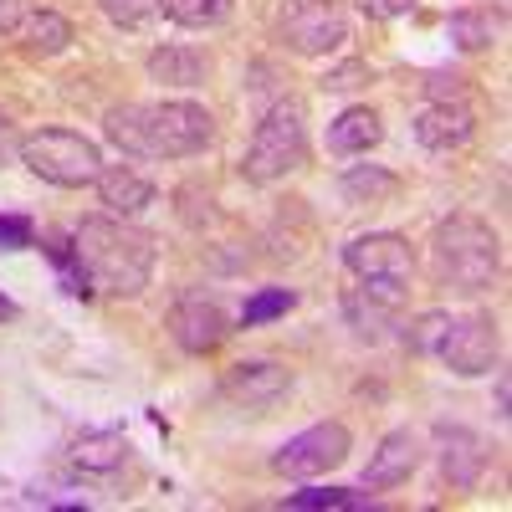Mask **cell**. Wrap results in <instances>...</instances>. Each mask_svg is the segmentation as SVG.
Listing matches in <instances>:
<instances>
[{
  "mask_svg": "<svg viewBox=\"0 0 512 512\" xmlns=\"http://www.w3.org/2000/svg\"><path fill=\"white\" fill-rule=\"evenodd\" d=\"M16 154H21V134H16V123L0 113V169H6Z\"/></svg>",
  "mask_w": 512,
  "mask_h": 512,
  "instance_id": "33",
  "label": "cell"
},
{
  "mask_svg": "<svg viewBox=\"0 0 512 512\" xmlns=\"http://www.w3.org/2000/svg\"><path fill=\"white\" fill-rule=\"evenodd\" d=\"M497 16L482 11V6H466L446 21V36H451V47L466 52V57H477V52H492V41H497Z\"/></svg>",
  "mask_w": 512,
  "mask_h": 512,
  "instance_id": "19",
  "label": "cell"
},
{
  "mask_svg": "<svg viewBox=\"0 0 512 512\" xmlns=\"http://www.w3.org/2000/svg\"><path fill=\"white\" fill-rule=\"evenodd\" d=\"M431 436H436V466H441V477H446L456 492L482 487V477H487V441L472 431V425L441 420Z\"/></svg>",
  "mask_w": 512,
  "mask_h": 512,
  "instance_id": "11",
  "label": "cell"
},
{
  "mask_svg": "<svg viewBox=\"0 0 512 512\" xmlns=\"http://www.w3.org/2000/svg\"><path fill=\"white\" fill-rule=\"evenodd\" d=\"M16 313H21V308H16V303H11V297H6V292H0V323H11V318H16Z\"/></svg>",
  "mask_w": 512,
  "mask_h": 512,
  "instance_id": "36",
  "label": "cell"
},
{
  "mask_svg": "<svg viewBox=\"0 0 512 512\" xmlns=\"http://www.w3.org/2000/svg\"><path fill=\"white\" fill-rule=\"evenodd\" d=\"M354 6L369 16V21H400L415 11V0H354Z\"/></svg>",
  "mask_w": 512,
  "mask_h": 512,
  "instance_id": "32",
  "label": "cell"
},
{
  "mask_svg": "<svg viewBox=\"0 0 512 512\" xmlns=\"http://www.w3.org/2000/svg\"><path fill=\"white\" fill-rule=\"evenodd\" d=\"M72 466L77 472H88V477H113L123 472V461H128V441L118 431H82L72 436Z\"/></svg>",
  "mask_w": 512,
  "mask_h": 512,
  "instance_id": "17",
  "label": "cell"
},
{
  "mask_svg": "<svg viewBox=\"0 0 512 512\" xmlns=\"http://www.w3.org/2000/svg\"><path fill=\"white\" fill-rule=\"evenodd\" d=\"M446 323H451V313H420V318L405 328V344H410V354H431V359H436V344H441Z\"/></svg>",
  "mask_w": 512,
  "mask_h": 512,
  "instance_id": "28",
  "label": "cell"
},
{
  "mask_svg": "<svg viewBox=\"0 0 512 512\" xmlns=\"http://www.w3.org/2000/svg\"><path fill=\"white\" fill-rule=\"evenodd\" d=\"M169 338H175L185 354L205 359V354H216L231 338V313L221 308V297L190 287V292L175 297V308H169Z\"/></svg>",
  "mask_w": 512,
  "mask_h": 512,
  "instance_id": "10",
  "label": "cell"
},
{
  "mask_svg": "<svg viewBox=\"0 0 512 512\" xmlns=\"http://www.w3.org/2000/svg\"><path fill=\"white\" fill-rule=\"evenodd\" d=\"M395 313H400V308L379 303V297H369L364 287L344 297V318H349V328H354L359 338H369V344H379V338L395 328Z\"/></svg>",
  "mask_w": 512,
  "mask_h": 512,
  "instance_id": "20",
  "label": "cell"
},
{
  "mask_svg": "<svg viewBox=\"0 0 512 512\" xmlns=\"http://www.w3.org/2000/svg\"><path fill=\"white\" fill-rule=\"evenodd\" d=\"M21 26V0H0V31H16Z\"/></svg>",
  "mask_w": 512,
  "mask_h": 512,
  "instance_id": "34",
  "label": "cell"
},
{
  "mask_svg": "<svg viewBox=\"0 0 512 512\" xmlns=\"http://www.w3.org/2000/svg\"><path fill=\"white\" fill-rule=\"evenodd\" d=\"M47 256H52V267H57V282H62V292H72V297H88V292H93L88 272H82L77 251H72V236H67V241H47Z\"/></svg>",
  "mask_w": 512,
  "mask_h": 512,
  "instance_id": "26",
  "label": "cell"
},
{
  "mask_svg": "<svg viewBox=\"0 0 512 512\" xmlns=\"http://www.w3.org/2000/svg\"><path fill=\"white\" fill-rule=\"evenodd\" d=\"M344 195H349V200H369V205H379V200H395V195H400V180L390 175V169H379V164H369V169H349V175H344Z\"/></svg>",
  "mask_w": 512,
  "mask_h": 512,
  "instance_id": "23",
  "label": "cell"
},
{
  "mask_svg": "<svg viewBox=\"0 0 512 512\" xmlns=\"http://www.w3.org/2000/svg\"><path fill=\"white\" fill-rule=\"evenodd\" d=\"M36 241L31 216H16V210H0V251H26Z\"/></svg>",
  "mask_w": 512,
  "mask_h": 512,
  "instance_id": "30",
  "label": "cell"
},
{
  "mask_svg": "<svg viewBox=\"0 0 512 512\" xmlns=\"http://www.w3.org/2000/svg\"><path fill=\"white\" fill-rule=\"evenodd\" d=\"M436 277L456 292H487L502 277V241L487 221L477 216H451L431 236Z\"/></svg>",
  "mask_w": 512,
  "mask_h": 512,
  "instance_id": "3",
  "label": "cell"
},
{
  "mask_svg": "<svg viewBox=\"0 0 512 512\" xmlns=\"http://www.w3.org/2000/svg\"><path fill=\"white\" fill-rule=\"evenodd\" d=\"M497 415L507 420V374H497Z\"/></svg>",
  "mask_w": 512,
  "mask_h": 512,
  "instance_id": "35",
  "label": "cell"
},
{
  "mask_svg": "<svg viewBox=\"0 0 512 512\" xmlns=\"http://www.w3.org/2000/svg\"><path fill=\"white\" fill-rule=\"evenodd\" d=\"M292 390V369L277 359H241L226 369V395L241 410H272L277 400H287Z\"/></svg>",
  "mask_w": 512,
  "mask_h": 512,
  "instance_id": "12",
  "label": "cell"
},
{
  "mask_svg": "<svg viewBox=\"0 0 512 512\" xmlns=\"http://www.w3.org/2000/svg\"><path fill=\"white\" fill-rule=\"evenodd\" d=\"M36 180H47L57 190H82L98 180L103 154L88 134H72V128H36L21 134V154H16Z\"/></svg>",
  "mask_w": 512,
  "mask_h": 512,
  "instance_id": "5",
  "label": "cell"
},
{
  "mask_svg": "<svg viewBox=\"0 0 512 512\" xmlns=\"http://www.w3.org/2000/svg\"><path fill=\"white\" fill-rule=\"evenodd\" d=\"M103 134L113 149L134 159H190L205 154L216 139L210 108L190 98H164V103H123L103 113Z\"/></svg>",
  "mask_w": 512,
  "mask_h": 512,
  "instance_id": "1",
  "label": "cell"
},
{
  "mask_svg": "<svg viewBox=\"0 0 512 512\" xmlns=\"http://www.w3.org/2000/svg\"><path fill=\"white\" fill-rule=\"evenodd\" d=\"M349 451H354L349 425L344 420H318V425H308L303 436H292V441L277 446L272 472L292 477V482H308V477H323V472H333V466H344Z\"/></svg>",
  "mask_w": 512,
  "mask_h": 512,
  "instance_id": "8",
  "label": "cell"
},
{
  "mask_svg": "<svg viewBox=\"0 0 512 512\" xmlns=\"http://www.w3.org/2000/svg\"><path fill=\"white\" fill-rule=\"evenodd\" d=\"M344 267L364 282L369 297L390 308H405V292H410V277H415V251L400 231H364L344 246Z\"/></svg>",
  "mask_w": 512,
  "mask_h": 512,
  "instance_id": "6",
  "label": "cell"
},
{
  "mask_svg": "<svg viewBox=\"0 0 512 512\" xmlns=\"http://www.w3.org/2000/svg\"><path fill=\"white\" fill-rule=\"evenodd\" d=\"M425 98L431 103H466V77L461 72H446V67H436V72H425Z\"/></svg>",
  "mask_w": 512,
  "mask_h": 512,
  "instance_id": "29",
  "label": "cell"
},
{
  "mask_svg": "<svg viewBox=\"0 0 512 512\" xmlns=\"http://www.w3.org/2000/svg\"><path fill=\"white\" fill-rule=\"evenodd\" d=\"M159 11H164V0H103V16H108L113 26H123V31L149 26Z\"/></svg>",
  "mask_w": 512,
  "mask_h": 512,
  "instance_id": "27",
  "label": "cell"
},
{
  "mask_svg": "<svg viewBox=\"0 0 512 512\" xmlns=\"http://www.w3.org/2000/svg\"><path fill=\"white\" fill-rule=\"evenodd\" d=\"M231 11H236V0H164V16L190 31L221 26V21H231Z\"/></svg>",
  "mask_w": 512,
  "mask_h": 512,
  "instance_id": "22",
  "label": "cell"
},
{
  "mask_svg": "<svg viewBox=\"0 0 512 512\" xmlns=\"http://www.w3.org/2000/svg\"><path fill=\"white\" fill-rule=\"evenodd\" d=\"M497 354H502V338H497V323L487 313H461L446 323L441 344H436V359L461 374V379H477V374H492L497 369Z\"/></svg>",
  "mask_w": 512,
  "mask_h": 512,
  "instance_id": "9",
  "label": "cell"
},
{
  "mask_svg": "<svg viewBox=\"0 0 512 512\" xmlns=\"http://www.w3.org/2000/svg\"><path fill=\"white\" fill-rule=\"evenodd\" d=\"M303 164H308V118L297 103L282 98L262 113V123H256L246 159H241V175L251 185H277V180L297 175Z\"/></svg>",
  "mask_w": 512,
  "mask_h": 512,
  "instance_id": "4",
  "label": "cell"
},
{
  "mask_svg": "<svg viewBox=\"0 0 512 512\" xmlns=\"http://www.w3.org/2000/svg\"><path fill=\"white\" fill-rule=\"evenodd\" d=\"M93 185H98L103 210H108V216H118V221L139 216V210H149V205L159 200V190H154V185L139 175L134 164H103Z\"/></svg>",
  "mask_w": 512,
  "mask_h": 512,
  "instance_id": "15",
  "label": "cell"
},
{
  "mask_svg": "<svg viewBox=\"0 0 512 512\" xmlns=\"http://www.w3.org/2000/svg\"><path fill=\"white\" fill-rule=\"evenodd\" d=\"M379 139H384V123H379V113L369 103H354V108H344V113L328 123V149L338 159L369 154V149H379Z\"/></svg>",
  "mask_w": 512,
  "mask_h": 512,
  "instance_id": "16",
  "label": "cell"
},
{
  "mask_svg": "<svg viewBox=\"0 0 512 512\" xmlns=\"http://www.w3.org/2000/svg\"><path fill=\"white\" fill-rule=\"evenodd\" d=\"M297 308V292L292 287H262L256 297H246V308H241V328H262L272 318H287Z\"/></svg>",
  "mask_w": 512,
  "mask_h": 512,
  "instance_id": "24",
  "label": "cell"
},
{
  "mask_svg": "<svg viewBox=\"0 0 512 512\" xmlns=\"http://www.w3.org/2000/svg\"><path fill=\"white\" fill-rule=\"evenodd\" d=\"M26 47H31L36 57L67 52V47H72V21L57 16V11H31V16H26Z\"/></svg>",
  "mask_w": 512,
  "mask_h": 512,
  "instance_id": "21",
  "label": "cell"
},
{
  "mask_svg": "<svg viewBox=\"0 0 512 512\" xmlns=\"http://www.w3.org/2000/svg\"><path fill=\"white\" fill-rule=\"evenodd\" d=\"M420 456H425V446H420L415 431H390V436L379 441V451L369 456V466H364V487L369 492H390V487L410 482Z\"/></svg>",
  "mask_w": 512,
  "mask_h": 512,
  "instance_id": "14",
  "label": "cell"
},
{
  "mask_svg": "<svg viewBox=\"0 0 512 512\" xmlns=\"http://www.w3.org/2000/svg\"><path fill=\"white\" fill-rule=\"evenodd\" d=\"M72 251L88 282L103 287L108 297H139L159 262L154 236L118 216H88L82 226H72Z\"/></svg>",
  "mask_w": 512,
  "mask_h": 512,
  "instance_id": "2",
  "label": "cell"
},
{
  "mask_svg": "<svg viewBox=\"0 0 512 512\" xmlns=\"http://www.w3.org/2000/svg\"><path fill=\"white\" fill-rule=\"evenodd\" d=\"M359 77H369V67L364 62H344V67H328L318 88L323 93H349V88H359Z\"/></svg>",
  "mask_w": 512,
  "mask_h": 512,
  "instance_id": "31",
  "label": "cell"
},
{
  "mask_svg": "<svg viewBox=\"0 0 512 512\" xmlns=\"http://www.w3.org/2000/svg\"><path fill=\"white\" fill-rule=\"evenodd\" d=\"M477 134V113L472 103H425L415 113V144L431 149V154H451V149H466Z\"/></svg>",
  "mask_w": 512,
  "mask_h": 512,
  "instance_id": "13",
  "label": "cell"
},
{
  "mask_svg": "<svg viewBox=\"0 0 512 512\" xmlns=\"http://www.w3.org/2000/svg\"><path fill=\"white\" fill-rule=\"evenodd\" d=\"M287 507H297V512H313V507H374V497L354 492V487H308V492H287Z\"/></svg>",
  "mask_w": 512,
  "mask_h": 512,
  "instance_id": "25",
  "label": "cell"
},
{
  "mask_svg": "<svg viewBox=\"0 0 512 512\" xmlns=\"http://www.w3.org/2000/svg\"><path fill=\"white\" fill-rule=\"evenodd\" d=\"M205 72H210V57L195 52V47H159V52H149V77L169 82V88H195V82H205Z\"/></svg>",
  "mask_w": 512,
  "mask_h": 512,
  "instance_id": "18",
  "label": "cell"
},
{
  "mask_svg": "<svg viewBox=\"0 0 512 512\" xmlns=\"http://www.w3.org/2000/svg\"><path fill=\"white\" fill-rule=\"evenodd\" d=\"M277 31L297 57H333L349 41V21L338 0H282Z\"/></svg>",
  "mask_w": 512,
  "mask_h": 512,
  "instance_id": "7",
  "label": "cell"
}]
</instances>
